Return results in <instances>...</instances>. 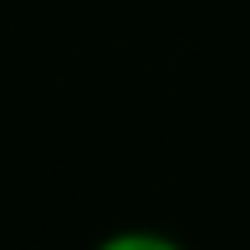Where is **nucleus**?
Returning <instances> with one entry per match:
<instances>
[{"instance_id":"1","label":"nucleus","mask_w":250,"mask_h":250,"mask_svg":"<svg viewBox=\"0 0 250 250\" xmlns=\"http://www.w3.org/2000/svg\"><path fill=\"white\" fill-rule=\"evenodd\" d=\"M128 245H148V250H174V240H164V235H112L107 250H128Z\"/></svg>"}]
</instances>
